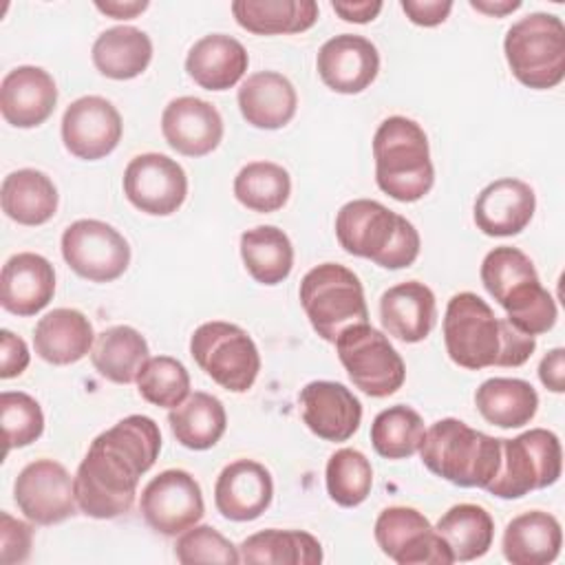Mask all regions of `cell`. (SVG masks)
<instances>
[{"label": "cell", "instance_id": "cell-1", "mask_svg": "<svg viewBox=\"0 0 565 565\" xmlns=\"http://www.w3.org/2000/svg\"><path fill=\"white\" fill-rule=\"evenodd\" d=\"M159 450V426L146 415H128L99 433L73 477L77 508L93 519L130 512L139 479L154 466Z\"/></svg>", "mask_w": 565, "mask_h": 565}, {"label": "cell", "instance_id": "cell-2", "mask_svg": "<svg viewBox=\"0 0 565 565\" xmlns=\"http://www.w3.org/2000/svg\"><path fill=\"white\" fill-rule=\"evenodd\" d=\"M444 342L448 358L468 371L521 366L536 349L534 335L523 333L508 318L494 316L492 307L472 291H459L448 300Z\"/></svg>", "mask_w": 565, "mask_h": 565}, {"label": "cell", "instance_id": "cell-3", "mask_svg": "<svg viewBox=\"0 0 565 565\" xmlns=\"http://www.w3.org/2000/svg\"><path fill=\"white\" fill-rule=\"evenodd\" d=\"M335 236L347 254L384 269L411 267L419 256V232L402 214L373 199H353L335 216Z\"/></svg>", "mask_w": 565, "mask_h": 565}, {"label": "cell", "instance_id": "cell-4", "mask_svg": "<svg viewBox=\"0 0 565 565\" xmlns=\"http://www.w3.org/2000/svg\"><path fill=\"white\" fill-rule=\"evenodd\" d=\"M377 188L399 203L424 199L435 183L428 137L424 128L402 115L384 119L373 135Z\"/></svg>", "mask_w": 565, "mask_h": 565}, {"label": "cell", "instance_id": "cell-5", "mask_svg": "<svg viewBox=\"0 0 565 565\" xmlns=\"http://www.w3.org/2000/svg\"><path fill=\"white\" fill-rule=\"evenodd\" d=\"M419 455L433 475L459 488L486 490L501 463V439L444 417L426 430Z\"/></svg>", "mask_w": 565, "mask_h": 565}, {"label": "cell", "instance_id": "cell-6", "mask_svg": "<svg viewBox=\"0 0 565 565\" xmlns=\"http://www.w3.org/2000/svg\"><path fill=\"white\" fill-rule=\"evenodd\" d=\"M503 51L512 75L527 88L547 90L565 77V24L554 13L534 11L516 20Z\"/></svg>", "mask_w": 565, "mask_h": 565}, {"label": "cell", "instance_id": "cell-7", "mask_svg": "<svg viewBox=\"0 0 565 565\" xmlns=\"http://www.w3.org/2000/svg\"><path fill=\"white\" fill-rule=\"evenodd\" d=\"M298 294L313 331L327 342H335L353 324L369 322L364 287L340 263H322L309 269L300 280Z\"/></svg>", "mask_w": 565, "mask_h": 565}, {"label": "cell", "instance_id": "cell-8", "mask_svg": "<svg viewBox=\"0 0 565 565\" xmlns=\"http://www.w3.org/2000/svg\"><path fill=\"white\" fill-rule=\"evenodd\" d=\"M561 470L558 437L547 428H530L514 439H501V463L486 490L499 499H521L532 490L554 486Z\"/></svg>", "mask_w": 565, "mask_h": 565}, {"label": "cell", "instance_id": "cell-9", "mask_svg": "<svg viewBox=\"0 0 565 565\" xmlns=\"http://www.w3.org/2000/svg\"><path fill=\"white\" fill-rule=\"evenodd\" d=\"M190 355L218 386L245 393L254 386L260 371V353L254 340L234 322L212 320L194 329Z\"/></svg>", "mask_w": 565, "mask_h": 565}, {"label": "cell", "instance_id": "cell-10", "mask_svg": "<svg viewBox=\"0 0 565 565\" xmlns=\"http://www.w3.org/2000/svg\"><path fill=\"white\" fill-rule=\"evenodd\" d=\"M353 386L371 397H388L402 388L406 366L388 338L369 322L344 329L333 342Z\"/></svg>", "mask_w": 565, "mask_h": 565}, {"label": "cell", "instance_id": "cell-11", "mask_svg": "<svg viewBox=\"0 0 565 565\" xmlns=\"http://www.w3.org/2000/svg\"><path fill=\"white\" fill-rule=\"evenodd\" d=\"M66 265L90 282L117 280L130 265V245L113 225L97 218H79L62 234Z\"/></svg>", "mask_w": 565, "mask_h": 565}, {"label": "cell", "instance_id": "cell-12", "mask_svg": "<svg viewBox=\"0 0 565 565\" xmlns=\"http://www.w3.org/2000/svg\"><path fill=\"white\" fill-rule=\"evenodd\" d=\"M375 541L397 565H450L448 543L415 508L391 505L375 519Z\"/></svg>", "mask_w": 565, "mask_h": 565}, {"label": "cell", "instance_id": "cell-13", "mask_svg": "<svg viewBox=\"0 0 565 565\" xmlns=\"http://www.w3.org/2000/svg\"><path fill=\"white\" fill-rule=\"evenodd\" d=\"M139 508L146 523L166 536H177L196 525L205 512L199 481L179 468L152 477L141 490Z\"/></svg>", "mask_w": 565, "mask_h": 565}, {"label": "cell", "instance_id": "cell-14", "mask_svg": "<svg viewBox=\"0 0 565 565\" xmlns=\"http://www.w3.org/2000/svg\"><path fill=\"white\" fill-rule=\"evenodd\" d=\"M13 499L20 512L38 525H55L75 514V481L68 470L53 459L26 463L15 483Z\"/></svg>", "mask_w": 565, "mask_h": 565}, {"label": "cell", "instance_id": "cell-15", "mask_svg": "<svg viewBox=\"0 0 565 565\" xmlns=\"http://www.w3.org/2000/svg\"><path fill=\"white\" fill-rule=\"evenodd\" d=\"M124 194L146 214L170 216L188 196V177L168 154L143 152L132 157L124 170Z\"/></svg>", "mask_w": 565, "mask_h": 565}, {"label": "cell", "instance_id": "cell-16", "mask_svg": "<svg viewBox=\"0 0 565 565\" xmlns=\"http://www.w3.org/2000/svg\"><path fill=\"white\" fill-rule=\"evenodd\" d=\"M119 110L99 95H84L75 99L62 117L64 148L84 161L108 157L121 139Z\"/></svg>", "mask_w": 565, "mask_h": 565}, {"label": "cell", "instance_id": "cell-17", "mask_svg": "<svg viewBox=\"0 0 565 565\" xmlns=\"http://www.w3.org/2000/svg\"><path fill=\"white\" fill-rule=\"evenodd\" d=\"M316 68L331 90L355 95L369 88L377 77L380 53L371 40L353 33H340L320 46Z\"/></svg>", "mask_w": 565, "mask_h": 565}, {"label": "cell", "instance_id": "cell-18", "mask_svg": "<svg viewBox=\"0 0 565 565\" xmlns=\"http://www.w3.org/2000/svg\"><path fill=\"white\" fill-rule=\"evenodd\" d=\"M298 399L302 406V422L324 441H347L360 428L362 404L340 382H309Z\"/></svg>", "mask_w": 565, "mask_h": 565}, {"label": "cell", "instance_id": "cell-19", "mask_svg": "<svg viewBox=\"0 0 565 565\" xmlns=\"http://www.w3.org/2000/svg\"><path fill=\"white\" fill-rule=\"evenodd\" d=\"M161 132L179 154L205 157L223 139V117L210 102L183 95L163 108Z\"/></svg>", "mask_w": 565, "mask_h": 565}, {"label": "cell", "instance_id": "cell-20", "mask_svg": "<svg viewBox=\"0 0 565 565\" xmlns=\"http://www.w3.org/2000/svg\"><path fill=\"white\" fill-rule=\"evenodd\" d=\"M274 499L271 472L254 459L227 463L214 483L216 510L230 521L258 519Z\"/></svg>", "mask_w": 565, "mask_h": 565}, {"label": "cell", "instance_id": "cell-21", "mask_svg": "<svg viewBox=\"0 0 565 565\" xmlns=\"http://www.w3.org/2000/svg\"><path fill=\"white\" fill-rule=\"evenodd\" d=\"M57 104V86L49 71L40 66H18L2 77L0 113L15 128L44 124Z\"/></svg>", "mask_w": 565, "mask_h": 565}, {"label": "cell", "instance_id": "cell-22", "mask_svg": "<svg viewBox=\"0 0 565 565\" xmlns=\"http://www.w3.org/2000/svg\"><path fill=\"white\" fill-rule=\"evenodd\" d=\"M534 210V190L521 179L503 177L479 192L472 216L486 236H514L530 225Z\"/></svg>", "mask_w": 565, "mask_h": 565}, {"label": "cell", "instance_id": "cell-23", "mask_svg": "<svg viewBox=\"0 0 565 565\" xmlns=\"http://www.w3.org/2000/svg\"><path fill=\"white\" fill-rule=\"evenodd\" d=\"M55 294L53 265L33 252L13 254L0 274V305L13 316H35Z\"/></svg>", "mask_w": 565, "mask_h": 565}, {"label": "cell", "instance_id": "cell-24", "mask_svg": "<svg viewBox=\"0 0 565 565\" xmlns=\"http://www.w3.org/2000/svg\"><path fill=\"white\" fill-rule=\"evenodd\" d=\"M380 320L388 335L415 344L428 338L437 322V302L428 285L406 280L388 287L380 298Z\"/></svg>", "mask_w": 565, "mask_h": 565}, {"label": "cell", "instance_id": "cell-25", "mask_svg": "<svg viewBox=\"0 0 565 565\" xmlns=\"http://www.w3.org/2000/svg\"><path fill=\"white\" fill-rule=\"evenodd\" d=\"M236 99L243 119L263 130H278L287 126L298 108L294 84L276 71H258L249 75L241 84Z\"/></svg>", "mask_w": 565, "mask_h": 565}, {"label": "cell", "instance_id": "cell-26", "mask_svg": "<svg viewBox=\"0 0 565 565\" xmlns=\"http://www.w3.org/2000/svg\"><path fill=\"white\" fill-rule=\"evenodd\" d=\"M249 66L245 46L225 33L203 35L185 57L188 75L205 90H227L241 82Z\"/></svg>", "mask_w": 565, "mask_h": 565}, {"label": "cell", "instance_id": "cell-27", "mask_svg": "<svg viewBox=\"0 0 565 565\" xmlns=\"http://www.w3.org/2000/svg\"><path fill=\"white\" fill-rule=\"evenodd\" d=\"M95 344V333L90 320L68 307H60L49 311L38 320L33 331L35 353L55 366L79 362L90 353Z\"/></svg>", "mask_w": 565, "mask_h": 565}, {"label": "cell", "instance_id": "cell-28", "mask_svg": "<svg viewBox=\"0 0 565 565\" xmlns=\"http://www.w3.org/2000/svg\"><path fill=\"white\" fill-rule=\"evenodd\" d=\"M563 530L554 514L532 510L514 516L503 530V556L512 565H545L556 561Z\"/></svg>", "mask_w": 565, "mask_h": 565}, {"label": "cell", "instance_id": "cell-29", "mask_svg": "<svg viewBox=\"0 0 565 565\" xmlns=\"http://www.w3.org/2000/svg\"><path fill=\"white\" fill-rule=\"evenodd\" d=\"M2 212L20 225H42L57 212V188L49 174L22 168L4 177L0 188Z\"/></svg>", "mask_w": 565, "mask_h": 565}, {"label": "cell", "instance_id": "cell-30", "mask_svg": "<svg viewBox=\"0 0 565 565\" xmlns=\"http://www.w3.org/2000/svg\"><path fill=\"white\" fill-rule=\"evenodd\" d=\"M93 64L110 79H132L152 60V40L137 26H110L93 42Z\"/></svg>", "mask_w": 565, "mask_h": 565}, {"label": "cell", "instance_id": "cell-31", "mask_svg": "<svg viewBox=\"0 0 565 565\" xmlns=\"http://www.w3.org/2000/svg\"><path fill=\"white\" fill-rule=\"evenodd\" d=\"M475 406L492 426L521 428L534 419L539 393L519 377H490L477 388Z\"/></svg>", "mask_w": 565, "mask_h": 565}, {"label": "cell", "instance_id": "cell-32", "mask_svg": "<svg viewBox=\"0 0 565 565\" xmlns=\"http://www.w3.org/2000/svg\"><path fill=\"white\" fill-rule=\"evenodd\" d=\"M168 424L174 439L190 450H207L218 444L227 428V413L218 397L194 391L170 408Z\"/></svg>", "mask_w": 565, "mask_h": 565}, {"label": "cell", "instance_id": "cell-33", "mask_svg": "<svg viewBox=\"0 0 565 565\" xmlns=\"http://www.w3.org/2000/svg\"><path fill=\"white\" fill-rule=\"evenodd\" d=\"M232 13L238 26L256 35L302 33L318 20L313 0H236Z\"/></svg>", "mask_w": 565, "mask_h": 565}, {"label": "cell", "instance_id": "cell-34", "mask_svg": "<svg viewBox=\"0 0 565 565\" xmlns=\"http://www.w3.org/2000/svg\"><path fill=\"white\" fill-rule=\"evenodd\" d=\"M148 353V342L135 327L115 324L95 335L90 362L102 377L115 384H130L150 358Z\"/></svg>", "mask_w": 565, "mask_h": 565}, {"label": "cell", "instance_id": "cell-35", "mask_svg": "<svg viewBox=\"0 0 565 565\" xmlns=\"http://www.w3.org/2000/svg\"><path fill=\"white\" fill-rule=\"evenodd\" d=\"M241 563L249 565H318L322 563L320 541L302 530H263L238 545Z\"/></svg>", "mask_w": 565, "mask_h": 565}, {"label": "cell", "instance_id": "cell-36", "mask_svg": "<svg viewBox=\"0 0 565 565\" xmlns=\"http://www.w3.org/2000/svg\"><path fill=\"white\" fill-rule=\"evenodd\" d=\"M241 258L260 285L282 282L294 267V245L276 225H258L241 234Z\"/></svg>", "mask_w": 565, "mask_h": 565}, {"label": "cell", "instance_id": "cell-37", "mask_svg": "<svg viewBox=\"0 0 565 565\" xmlns=\"http://www.w3.org/2000/svg\"><path fill=\"white\" fill-rule=\"evenodd\" d=\"M439 536L448 543L455 561L481 558L494 539V521L490 512L475 503L452 505L435 525Z\"/></svg>", "mask_w": 565, "mask_h": 565}, {"label": "cell", "instance_id": "cell-38", "mask_svg": "<svg viewBox=\"0 0 565 565\" xmlns=\"http://www.w3.org/2000/svg\"><path fill=\"white\" fill-rule=\"evenodd\" d=\"M291 194L289 172L274 161H252L234 177V196L252 212L280 210Z\"/></svg>", "mask_w": 565, "mask_h": 565}, {"label": "cell", "instance_id": "cell-39", "mask_svg": "<svg viewBox=\"0 0 565 565\" xmlns=\"http://www.w3.org/2000/svg\"><path fill=\"white\" fill-rule=\"evenodd\" d=\"M426 437L424 419L417 411L404 404L380 411L371 424V444L384 459L413 457Z\"/></svg>", "mask_w": 565, "mask_h": 565}, {"label": "cell", "instance_id": "cell-40", "mask_svg": "<svg viewBox=\"0 0 565 565\" xmlns=\"http://www.w3.org/2000/svg\"><path fill=\"white\" fill-rule=\"evenodd\" d=\"M324 483L329 497L342 508L360 505L373 486L371 461L355 448L335 450L324 470Z\"/></svg>", "mask_w": 565, "mask_h": 565}, {"label": "cell", "instance_id": "cell-41", "mask_svg": "<svg viewBox=\"0 0 565 565\" xmlns=\"http://www.w3.org/2000/svg\"><path fill=\"white\" fill-rule=\"evenodd\" d=\"M505 318L527 335L547 333L558 318L556 302L552 294L541 285V280H530L512 289L501 302Z\"/></svg>", "mask_w": 565, "mask_h": 565}, {"label": "cell", "instance_id": "cell-42", "mask_svg": "<svg viewBox=\"0 0 565 565\" xmlns=\"http://www.w3.org/2000/svg\"><path fill=\"white\" fill-rule=\"evenodd\" d=\"M135 382L139 395L161 408H174L190 395V373L170 355L148 358Z\"/></svg>", "mask_w": 565, "mask_h": 565}, {"label": "cell", "instance_id": "cell-43", "mask_svg": "<svg viewBox=\"0 0 565 565\" xmlns=\"http://www.w3.org/2000/svg\"><path fill=\"white\" fill-rule=\"evenodd\" d=\"M536 278L539 274L530 256L510 245L490 249L481 263V282L497 302H501L519 285Z\"/></svg>", "mask_w": 565, "mask_h": 565}, {"label": "cell", "instance_id": "cell-44", "mask_svg": "<svg viewBox=\"0 0 565 565\" xmlns=\"http://www.w3.org/2000/svg\"><path fill=\"white\" fill-rule=\"evenodd\" d=\"M0 419L7 452L33 444L44 433V413L40 404L22 391H4L0 395Z\"/></svg>", "mask_w": 565, "mask_h": 565}, {"label": "cell", "instance_id": "cell-45", "mask_svg": "<svg viewBox=\"0 0 565 565\" xmlns=\"http://www.w3.org/2000/svg\"><path fill=\"white\" fill-rule=\"evenodd\" d=\"M174 556L183 565L196 563H218V565H236L241 563V554L230 539H225L212 525H192L179 534L174 543Z\"/></svg>", "mask_w": 565, "mask_h": 565}, {"label": "cell", "instance_id": "cell-46", "mask_svg": "<svg viewBox=\"0 0 565 565\" xmlns=\"http://www.w3.org/2000/svg\"><path fill=\"white\" fill-rule=\"evenodd\" d=\"M33 527L9 512H0V563L15 565L24 563L31 554Z\"/></svg>", "mask_w": 565, "mask_h": 565}, {"label": "cell", "instance_id": "cell-47", "mask_svg": "<svg viewBox=\"0 0 565 565\" xmlns=\"http://www.w3.org/2000/svg\"><path fill=\"white\" fill-rule=\"evenodd\" d=\"M31 353L26 342L15 335L9 329L0 331V377L2 380H11L24 373V369L29 366Z\"/></svg>", "mask_w": 565, "mask_h": 565}, {"label": "cell", "instance_id": "cell-48", "mask_svg": "<svg viewBox=\"0 0 565 565\" xmlns=\"http://www.w3.org/2000/svg\"><path fill=\"white\" fill-rule=\"evenodd\" d=\"M402 11L417 26H437L441 24L450 11V0H402Z\"/></svg>", "mask_w": 565, "mask_h": 565}, {"label": "cell", "instance_id": "cell-49", "mask_svg": "<svg viewBox=\"0 0 565 565\" xmlns=\"http://www.w3.org/2000/svg\"><path fill=\"white\" fill-rule=\"evenodd\" d=\"M539 380L552 393L565 391V349H552L539 364Z\"/></svg>", "mask_w": 565, "mask_h": 565}, {"label": "cell", "instance_id": "cell-50", "mask_svg": "<svg viewBox=\"0 0 565 565\" xmlns=\"http://www.w3.org/2000/svg\"><path fill=\"white\" fill-rule=\"evenodd\" d=\"M333 11L347 20V22H355V24H366L371 20L377 18V13L382 11V2L380 0H362V2H342L335 0L331 2Z\"/></svg>", "mask_w": 565, "mask_h": 565}, {"label": "cell", "instance_id": "cell-51", "mask_svg": "<svg viewBox=\"0 0 565 565\" xmlns=\"http://www.w3.org/2000/svg\"><path fill=\"white\" fill-rule=\"evenodd\" d=\"M97 11L115 18V20H130V18H137L139 13H143L148 9V0H97L95 2Z\"/></svg>", "mask_w": 565, "mask_h": 565}, {"label": "cell", "instance_id": "cell-52", "mask_svg": "<svg viewBox=\"0 0 565 565\" xmlns=\"http://www.w3.org/2000/svg\"><path fill=\"white\" fill-rule=\"evenodd\" d=\"M470 7L494 18H503L516 9H521V0H470Z\"/></svg>", "mask_w": 565, "mask_h": 565}]
</instances>
